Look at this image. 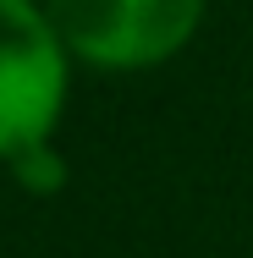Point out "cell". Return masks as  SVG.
Returning a JSON list of instances; mask_svg holds the SVG:
<instances>
[{
  "mask_svg": "<svg viewBox=\"0 0 253 258\" xmlns=\"http://www.w3.org/2000/svg\"><path fill=\"white\" fill-rule=\"evenodd\" d=\"M66 55L44 6L0 0V165L55 138L66 110Z\"/></svg>",
  "mask_w": 253,
  "mask_h": 258,
  "instance_id": "1",
  "label": "cell"
},
{
  "mask_svg": "<svg viewBox=\"0 0 253 258\" xmlns=\"http://www.w3.org/2000/svg\"><path fill=\"white\" fill-rule=\"evenodd\" d=\"M61 44L99 72L160 66L198 33L204 0H44Z\"/></svg>",
  "mask_w": 253,
  "mask_h": 258,
  "instance_id": "2",
  "label": "cell"
},
{
  "mask_svg": "<svg viewBox=\"0 0 253 258\" xmlns=\"http://www.w3.org/2000/svg\"><path fill=\"white\" fill-rule=\"evenodd\" d=\"M6 170H11V181H17L22 192H33V198H55V192L66 187V159H61V149H55V138L28 143L22 154L6 159Z\"/></svg>",
  "mask_w": 253,
  "mask_h": 258,
  "instance_id": "3",
  "label": "cell"
}]
</instances>
